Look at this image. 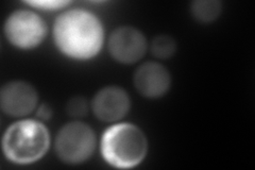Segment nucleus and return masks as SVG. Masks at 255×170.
<instances>
[{"label": "nucleus", "instance_id": "obj_1", "mask_svg": "<svg viewBox=\"0 0 255 170\" xmlns=\"http://www.w3.org/2000/svg\"><path fill=\"white\" fill-rule=\"evenodd\" d=\"M55 47L66 58L89 61L97 56L105 44V26L95 13L75 7L64 10L54 20Z\"/></svg>", "mask_w": 255, "mask_h": 170}, {"label": "nucleus", "instance_id": "obj_2", "mask_svg": "<svg viewBox=\"0 0 255 170\" xmlns=\"http://www.w3.org/2000/svg\"><path fill=\"white\" fill-rule=\"evenodd\" d=\"M51 137L43 121L20 119L6 128L2 136V152L13 164L30 165L46 156Z\"/></svg>", "mask_w": 255, "mask_h": 170}, {"label": "nucleus", "instance_id": "obj_3", "mask_svg": "<svg viewBox=\"0 0 255 170\" xmlns=\"http://www.w3.org/2000/svg\"><path fill=\"white\" fill-rule=\"evenodd\" d=\"M149 144L141 129L131 123H115L103 132L101 156L109 165L119 169L138 166L146 159Z\"/></svg>", "mask_w": 255, "mask_h": 170}, {"label": "nucleus", "instance_id": "obj_4", "mask_svg": "<svg viewBox=\"0 0 255 170\" xmlns=\"http://www.w3.org/2000/svg\"><path fill=\"white\" fill-rule=\"evenodd\" d=\"M97 139L92 127L81 120L64 125L54 139V152L67 165H80L89 161L95 152Z\"/></svg>", "mask_w": 255, "mask_h": 170}, {"label": "nucleus", "instance_id": "obj_5", "mask_svg": "<svg viewBox=\"0 0 255 170\" xmlns=\"http://www.w3.org/2000/svg\"><path fill=\"white\" fill-rule=\"evenodd\" d=\"M3 33L12 46L32 50L41 45L48 34V26L41 15L30 9H18L7 16Z\"/></svg>", "mask_w": 255, "mask_h": 170}, {"label": "nucleus", "instance_id": "obj_6", "mask_svg": "<svg viewBox=\"0 0 255 170\" xmlns=\"http://www.w3.org/2000/svg\"><path fill=\"white\" fill-rule=\"evenodd\" d=\"M148 47L145 34L133 26L115 28L108 40V49L112 58L125 65L139 62L145 56Z\"/></svg>", "mask_w": 255, "mask_h": 170}, {"label": "nucleus", "instance_id": "obj_7", "mask_svg": "<svg viewBox=\"0 0 255 170\" xmlns=\"http://www.w3.org/2000/svg\"><path fill=\"white\" fill-rule=\"evenodd\" d=\"M38 93L27 81L13 80L2 85L0 91V107L5 115L21 118L36 110Z\"/></svg>", "mask_w": 255, "mask_h": 170}, {"label": "nucleus", "instance_id": "obj_8", "mask_svg": "<svg viewBox=\"0 0 255 170\" xmlns=\"http://www.w3.org/2000/svg\"><path fill=\"white\" fill-rule=\"evenodd\" d=\"M131 108V98L123 87L108 85L95 94L91 109L98 120L107 124L119 123Z\"/></svg>", "mask_w": 255, "mask_h": 170}, {"label": "nucleus", "instance_id": "obj_9", "mask_svg": "<svg viewBox=\"0 0 255 170\" xmlns=\"http://www.w3.org/2000/svg\"><path fill=\"white\" fill-rule=\"evenodd\" d=\"M133 84L135 90L145 98L158 99L170 90L171 74L163 64L149 61L135 70Z\"/></svg>", "mask_w": 255, "mask_h": 170}, {"label": "nucleus", "instance_id": "obj_10", "mask_svg": "<svg viewBox=\"0 0 255 170\" xmlns=\"http://www.w3.org/2000/svg\"><path fill=\"white\" fill-rule=\"evenodd\" d=\"M222 13V3L219 0H195L190 3V14L200 23H212Z\"/></svg>", "mask_w": 255, "mask_h": 170}, {"label": "nucleus", "instance_id": "obj_11", "mask_svg": "<svg viewBox=\"0 0 255 170\" xmlns=\"http://www.w3.org/2000/svg\"><path fill=\"white\" fill-rule=\"evenodd\" d=\"M178 49L177 40L169 34H158L150 43V50L157 60H169Z\"/></svg>", "mask_w": 255, "mask_h": 170}, {"label": "nucleus", "instance_id": "obj_12", "mask_svg": "<svg viewBox=\"0 0 255 170\" xmlns=\"http://www.w3.org/2000/svg\"><path fill=\"white\" fill-rule=\"evenodd\" d=\"M91 109V103L87 101L85 97L78 95L74 96L66 103L67 115L75 120H80L84 118Z\"/></svg>", "mask_w": 255, "mask_h": 170}, {"label": "nucleus", "instance_id": "obj_13", "mask_svg": "<svg viewBox=\"0 0 255 170\" xmlns=\"http://www.w3.org/2000/svg\"><path fill=\"white\" fill-rule=\"evenodd\" d=\"M25 3L36 10L53 12L66 9L73 2L65 0H38V1H26Z\"/></svg>", "mask_w": 255, "mask_h": 170}, {"label": "nucleus", "instance_id": "obj_14", "mask_svg": "<svg viewBox=\"0 0 255 170\" xmlns=\"http://www.w3.org/2000/svg\"><path fill=\"white\" fill-rule=\"evenodd\" d=\"M52 116H53L52 108L48 103L44 102L42 104H39L36 108V117L38 120L48 121L52 118Z\"/></svg>", "mask_w": 255, "mask_h": 170}]
</instances>
